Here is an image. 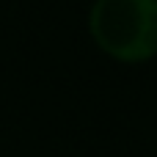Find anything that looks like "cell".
Segmentation results:
<instances>
[{
  "mask_svg": "<svg viewBox=\"0 0 157 157\" xmlns=\"http://www.w3.org/2000/svg\"><path fill=\"white\" fill-rule=\"evenodd\" d=\"M91 30L119 61H144L157 52V0H99Z\"/></svg>",
  "mask_w": 157,
  "mask_h": 157,
  "instance_id": "1",
  "label": "cell"
}]
</instances>
